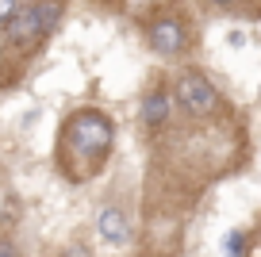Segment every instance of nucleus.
Returning <instances> with one entry per match:
<instances>
[{
	"mask_svg": "<svg viewBox=\"0 0 261 257\" xmlns=\"http://www.w3.org/2000/svg\"><path fill=\"white\" fill-rule=\"evenodd\" d=\"M112 119L104 112H77L62 127V165L73 181L100 173L108 150H112Z\"/></svg>",
	"mask_w": 261,
	"mask_h": 257,
	"instance_id": "1",
	"label": "nucleus"
},
{
	"mask_svg": "<svg viewBox=\"0 0 261 257\" xmlns=\"http://www.w3.org/2000/svg\"><path fill=\"white\" fill-rule=\"evenodd\" d=\"M173 96H177L180 112H188V115H212L215 104H219V92H215L212 81L200 77V73H180Z\"/></svg>",
	"mask_w": 261,
	"mask_h": 257,
	"instance_id": "2",
	"label": "nucleus"
},
{
	"mask_svg": "<svg viewBox=\"0 0 261 257\" xmlns=\"http://www.w3.org/2000/svg\"><path fill=\"white\" fill-rule=\"evenodd\" d=\"M42 39H46V35H42L39 4H35V8L16 12V19L8 23V46L12 50H27V46H35V42H42Z\"/></svg>",
	"mask_w": 261,
	"mask_h": 257,
	"instance_id": "3",
	"label": "nucleus"
},
{
	"mask_svg": "<svg viewBox=\"0 0 261 257\" xmlns=\"http://www.w3.org/2000/svg\"><path fill=\"white\" fill-rule=\"evenodd\" d=\"M150 46H154L158 54H177V50L185 46V27H180L177 19H158V23L150 27Z\"/></svg>",
	"mask_w": 261,
	"mask_h": 257,
	"instance_id": "4",
	"label": "nucleus"
},
{
	"mask_svg": "<svg viewBox=\"0 0 261 257\" xmlns=\"http://www.w3.org/2000/svg\"><path fill=\"white\" fill-rule=\"evenodd\" d=\"M96 226H100V238H104L108 246H127V242H130V226H127V215H123V211H115V208L100 211Z\"/></svg>",
	"mask_w": 261,
	"mask_h": 257,
	"instance_id": "5",
	"label": "nucleus"
},
{
	"mask_svg": "<svg viewBox=\"0 0 261 257\" xmlns=\"http://www.w3.org/2000/svg\"><path fill=\"white\" fill-rule=\"evenodd\" d=\"M165 115H169V96H165V92L146 96V104H142V123H146V127H158V123H165Z\"/></svg>",
	"mask_w": 261,
	"mask_h": 257,
	"instance_id": "6",
	"label": "nucleus"
},
{
	"mask_svg": "<svg viewBox=\"0 0 261 257\" xmlns=\"http://www.w3.org/2000/svg\"><path fill=\"white\" fill-rule=\"evenodd\" d=\"M58 16H62V4L58 0H42L39 4V19H42V35H50L58 27Z\"/></svg>",
	"mask_w": 261,
	"mask_h": 257,
	"instance_id": "7",
	"label": "nucleus"
},
{
	"mask_svg": "<svg viewBox=\"0 0 261 257\" xmlns=\"http://www.w3.org/2000/svg\"><path fill=\"white\" fill-rule=\"evenodd\" d=\"M16 0H0V23H4V27H8L12 23V19H16Z\"/></svg>",
	"mask_w": 261,
	"mask_h": 257,
	"instance_id": "8",
	"label": "nucleus"
},
{
	"mask_svg": "<svg viewBox=\"0 0 261 257\" xmlns=\"http://www.w3.org/2000/svg\"><path fill=\"white\" fill-rule=\"evenodd\" d=\"M0 257H19V249H16L12 238H0Z\"/></svg>",
	"mask_w": 261,
	"mask_h": 257,
	"instance_id": "9",
	"label": "nucleus"
},
{
	"mask_svg": "<svg viewBox=\"0 0 261 257\" xmlns=\"http://www.w3.org/2000/svg\"><path fill=\"white\" fill-rule=\"evenodd\" d=\"M242 246H246V242H242V234H230V238H227V249H230V257H238V253H242Z\"/></svg>",
	"mask_w": 261,
	"mask_h": 257,
	"instance_id": "10",
	"label": "nucleus"
},
{
	"mask_svg": "<svg viewBox=\"0 0 261 257\" xmlns=\"http://www.w3.org/2000/svg\"><path fill=\"white\" fill-rule=\"evenodd\" d=\"M0 215H8V192H0Z\"/></svg>",
	"mask_w": 261,
	"mask_h": 257,
	"instance_id": "11",
	"label": "nucleus"
},
{
	"mask_svg": "<svg viewBox=\"0 0 261 257\" xmlns=\"http://www.w3.org/2000/svg\"><path fill=\"white\" fill-rule=\"evenodd\" d=\"M69 257H85V249H69Z\"/></svg>",
	"mask_w": 261,
	"mask_h": 257,
	"instance_id": "12",
	"label": "nucleus"
},
{
	"mask_svg": "<svg viewBox=\"0 0 261 257\" xmlns=\"http://www.w3.org/2000/svg\"><path fill=\"white\" fill-rule=\"evenodd\" d=\"M215 4H230V0H215Z\"/></svg>",
	"mask_w": 261,
	"mask_h": 257,
	"instance_id": "13",
	"label": "nucleus"
}]
</instances>
